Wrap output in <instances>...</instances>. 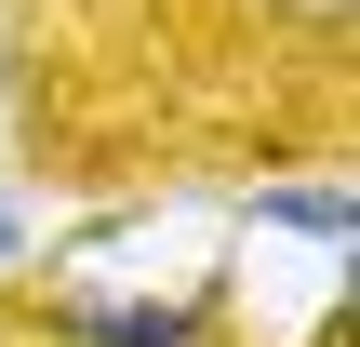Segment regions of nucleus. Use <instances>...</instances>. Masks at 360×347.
Masks as SVG:
<instances>
[{
	"instance_id": "nucleus-1",
	"label": "nucleus",
	"mask_w": 360,
	"mask_h": 347,
	"mask_svg": "<svg viewBox=\"0 0 360 347\" xmlns=\"http://www.w3.org/2000/svg\"><path fill=\"white\" fill-rule=\"evenodd\" d=\"M53 334L67 347H200V308H94V294H53Z\"/></svg>"
},
{
	"instance_id": "nucleus-2",
	"label": "nucleus",
	"mask_w": 360,
	"mask_h": 347,
	"mask_svg": "<svg viewBox=\"0 0 360 347\" xmlns=\"http://www.w3.org/2000/svg\"><path fill=\"white\" fill-rule=\"evenodd\" d=\"M281 227H307V241H347V187H294V201H267Z\"/></svg>"
},
{
	"instance_id": "nucleus-3",
	"label": "nucleus",
	"mask_w": 360,
	"mask_h": 347,
	"mask_svg": "<svg viewBox=\"0 0 360 347\" xmlns=\"http://www.w3.org/2000/svg\"><path fill=\"white\" fill-rule=\"evenodd\" d=\"M267 13H281V27H307V40H347V13H360V0H267Z\"/></svg>"
},
{
	"instance_id": "nucleus-4",
	"label": "nucleus",
	"mask_w": 360,
	"mask_h": 347,
	"mask_svg": "<svg viewBox=\"0 0 360 347\" xmlns=\"http://www.w3.org/2000/svg\"><path fill=\"white\" fill-rule=\"evenodd\" d=\"M0 241H13V227H0Z\"/></svg>"
}]
</instances>
